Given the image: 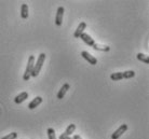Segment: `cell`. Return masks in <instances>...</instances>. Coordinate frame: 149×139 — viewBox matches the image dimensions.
Segmentation results:
<instances>
[{
	"label": "cell",
	"instance_id": "obj_1",
	"mask_svg": "<svg viewBox=\"0 0 149 139\" xmlns=\"http://www.w3.org/2000/svg\"><path fill=\"white\" fill-rule=\"evenodd\" d=\"M45 57H47V55H45V53H40V54H39L37 60L35 62L34 69H33V72H31V77L36 78V77L39 75L41 69H42V66H43V64H45Z\"/></svg>",
	"mask_w": 149,
	"mask_h": 139
},
{
	"label": "cell",
	"instance_id": "obj_2",
	"mask_svg": "<svg viewBox=\"0 0 149 139\" xmlns=\"http://www.w3.org/2000/svg\"><path fill=\"white\" fill-rule=\"evenodd\" d=\"M34 65H35V56L34 55H30L29 58H28V62H27V66H26V69H25V72H24V75H23L24 81H28L29 78L31 77Z\"/></svg>",
	"mask_w": 149,
	"mask_h": 139
},
{
	"label": "cell",
	"instance_id": "obj_3",
	"mask_svg": "<svg viewBox=\"0 0 149 139\" xmlns=\"http://www.w3.org/2000/svg\"><path fill=\"white\" fill-rule=\"evenodd\" d=\"M127 131V124H122L120 125L119 127L116 129L115 132H113V134L111 135V139H119L121 136L124 134V133Z\"/></svg>",
	"mask_w": 149,
	"mask_h": 139
},
{
	"label": "cell",
	"instance_id": "obj_4",
	"mask_svg": "<svg viewBox=\"0 0 149 139\" xmlns=\"http://www.w3.org/2000/svg\"><path fill=\"white\" fill-rule=\"evenodd\" d=\"M81 56L84 58V59L89 63V64L91 65H96L97 64V59H96V57H94L92 54H90L89 52H86V51H82L81 52Z\"/></svg>",
	"mask_w": 149,
	"mask_h": 139
},
{
	"label": "cell",
	"instance_id": "obj_5",
	"mask_svg": "<svg viewBox=\"0 0 149 139\" xmlns=\"http://www.w3.org/2000/svg\"><path fill=\"white\" fill-rule=\"evenodd\" d=\"M74 129H76V125L74 124H69L66 128V131L63 133V134H61L60 138L58 139H67L68 137H70L72 135V133L74 132Z\"/></svg>",
	"mask_w": 149,
	"mask_h": 139
},
{
	"label": "cell",
	"instance_id": "obj_6",
	"mask_svg": "<svg viewBox=\"0 0 149 139\" xmlns=\"http://www.w3.org/2000/svg\"><path fill=\"white\" fill-rule=\"evenodd\" d=\"M64 11H65L64 7H58L57 12H56V16H55L56 26H61V25H62V23H63V17H64Z\"/></svg>",
	"mask_w": 149,
	"mask_h": 139
},
{
	"label": "cell",
	"instance_id": "obj_7",
	"mask_svg": "<svg viewBox=\"0 0 149 139\" xmlns=\"http://www.w3.org/2000/svg\"><path fill=\"white\" fill-rule=\"evenodd\" d=\"M80 39H81L82 41L84 42L86 44H88L89 46H93L94 43H95V41H94V39L91 36H90L89 34H86V33H83V34L80 36Z\"/></svg>",
	"mask_w": 149,
	"mask_h": 139
},
{
	"label": "cell",
	"instance_id": "obj_8",
	"mask_svg": "<svg viewBox=\"0 0 149 139\" xmlns=\"http://www.w3.org/2000/svg\"><path fill=\"white\" fill-rule=\"evenodd\" d=\"M86 28V24L84 22H81L79 24V26L77 27L76 31L74 33V38H79L83 33H84V29Z\"/></svg>",
	"mask_w": 149,
	"mask_h": 139
},
{
	"label": "cell",
	"instance_id": "obj_9",
	"mask_svg": "<svg viewBox=\"0 0 149 139\" xmlns=\"http://www.w3.org/2000/svg\"><path fill=\"white\" fill-rule=\"evenodd\" d=\"M42 97L41 96H37V97H35L31 102L28 104V109H30V110H33V109H35L36 107H38V106L40 105L41 102H42Z\"/></svg>",
	"mask_w": 149,
	"mask_h": 139
},
{
	"label": "cell",
	"instance_id": "obj_10",
	"mask_svg": "<svg viewBox=\"0 0 149 139\" xmlns=\"http://www.w3.org/2000/svg\"><path fill=\"white\" fill-rule=\"evenodd\" d=\"M69 89H70V85H69L68 83H65L63 86L61 87V90L58 91V93H57V98H58V99H62V98H64L65 94L67 93Z\"/></svg>",
	"mask_w": 149,
	"mask_h": 139
},
{
	"label": "cell",
	"instance_id": "obj_11",
	"mask_svg": "<svg viewBox=\"0 0 149 139\" xmlns=\"http://www.w3.org/2000/svg\"><path fill=\"white\" fill-rule=\"evenodd\" d=\"M27 98H28V93H27V92H22V93H19V94L14 98V102H15V104H22L23 102L26 100Z\"/></svg>",
	"mask_w": 149,
	"mask_h": 139
},
{
	"label": "cell",
	"instance_id": "obj_12",
	"mask_svg": "<svg viewBox=\"0 0 149 139\" xmlns=\"http://www.w3.org/2000/svg\"><path fill=\"white\" fill-rule=\"evenodd\" d=\"M94 50L96 51H101V52H109L110 51V46L108 45H103V44H98V43H94V45L92 46Z\"/></svg>",
	"mask_w": 149,
	"mask_h": 139
},
{
	"label": "cell",
	"instance_id": "obj_13",
	"mask_svg": "<svg viewBox=\"0 0 149 139\" xmlns=\"http://www.w3.org/2000/svg\"><path fill=\"white\" fill-rule=\"evenodd\" d=\"M28 15H29V13H28V6L26 3H23L21 6V17L26 19L28 17Z\"/></svg>",
	"mask_w": 149,
	"mask_h": 139
},
{
	"label": "cell",
	"instance_id": "obj_14",
	"mask_svg": "<svg viewBox=\"0 0 149 139\" xmlns=\"http://www.w3.org/2000/svg\"><path fill=\"white\" fill-rule=\"evenodd\" d=\"M136 58L138 60H141L143 63H145V64H149V57L148 55H146L144 53H138L137 55H136Z\"/></svg>",
	"mask_w": 149,
	"mask_h": 139
},
{
	"label": "cell",
	"instance_id": "obj_15",
	"mask_svg": "<svg viewBox=\"0 0 149 139\" xmlns=\"http://www.w3.org/2000/svg\"><path fill=\"white\" fill-rule=\"evenodd\" d=\"M110 79H111L112 81H119V80L123 79L122 72H113V73L110 75Z\"/></svg>",
	"mask_w": 149,
	"mask_h": 139
},
{
	"label": "cell",
	"instance_id": "obj_16",
	"mask_svg": "<svg viewBox=\"0 0 149 139\" xmlns=\"http://www.w3.org/2000/svg\"><path fill=\"white\" fill-rule=\"evenodd\" d=\"M123 75V79H131L135 75V72L133 70H127V71L122 72Z\"/></svg>",
	"mask_w": 149,
	"mask_h": 139
},
{
	"label": "cell",
	"instance_id": "obj_17",
	"mask_svg": "<svg viewBox=\"0 0 149 139\" xmlns=\"http://www.w3.org/2000/svg\"><path fill=\"white\" fill-rule=\"evenodd\" d=\"M47 133H48V137H49V139H56L55 131H54V129H53L52 127L48 128V131H47Z\"/></svg>",
	"mask_w": 149,
	"mask_h": 139
},
{
	"label": "cell",
	"instance_id": "obj_18",
	"mask_svg": "<svg viewBox=\"0 0 149 139\" xmlns=\"http://www.w3.org/2000/svg\"><path fill=\"white\" fill-rule=\"evenodd\" d=\"M17 138V133H10V134H8L7 136H4V137H2L1 139H16Z\"/></svg>",
	"mask_w": 149,
	"mask_h": 139
},
{
	"label": "cell",
	"instance_id": "obj_19",
	"mask_svg": "<svg viewBox=\"0 0 149 139\" xmlns=\"http://www.w3.org/2000/svg\"><path fill=\"white\" fill-rule=\"evenodd\" d=\"M72 139H82V138H81V136H79V135H74V136H72Z\"/></svg>",
	"mask_w": 149,
	"mask_h": 139
},
{
	"label": "cell",
	"instance_id": "obj_20",
	"mask_svg": "<svg viewBox=\"0 0 149 139\" xmlns=\"http://www.w3.org/2000/svg\"><path fill=\"white\" fill-rule=\"evenodd\" d=\"M67 139H72V138H71V137H68V138Z\"/></svg>",
	"mask_w": 149,
	"mask_h": 139
}]
</instances>
